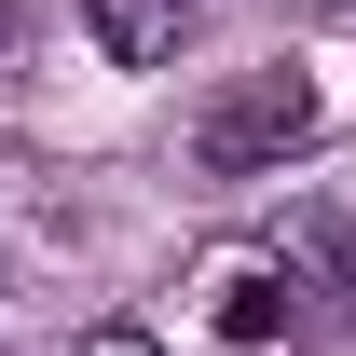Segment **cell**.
Here are the masks:
<instances>
[{
    "label": "cell",
    "instance_id": "obj_1",
    "mask_svg": "<svg viewBox=\"0 0 356 356\" xmlns=\"http://www.w3.org/2000/svg\"><path fill=\"white\" fill-rule=\"evenodd\" d=\"M315 124H329L315 69H233V83L192 110V165L206 178H274V165L315 151Z\"/></svg>",
    "mask_w": 356,
    "mask_h": 356
},
{
    "label": "cell",
    "instance_id": "obj_2",
    "mask_svg": "<svg viewBox=\"0 0 356 356\" xmlns=\"http://www.w3.org/2000/svg\"><path fill=\"white\" fill-rule=\"evenodd\" d=\"M83 28L110 69H165L178 42H192V0H83Z\"/></svg>",
    "mask_w": 356,
    "mask_h": 356
},
{
    "label": "cell",
    "instance_id": "obj_3",
    "mask_svg": "<svg viewBox=\"0 0 356 356\" xmlns=\"http://www.w3.org/2000/svg\"><path fill=\"white\" fill-rule=\"evenodd\" d=\"M69 356H165V343H151V329H124V315H110V329H83V343H69Z\"/></svg>",
    "mask_w": 356,
    "mask_h": 356
},
{
    "label": "cell",
    "instance_id": "obj_4",
    "mask_svg": "<svg viewBox=\"0 0 356 356\" xmlns=\"http://www.w3.org/2000/svg\"><path fill=\"white\" fill-rule=\"evenodd\" d=\"M343 274H356V247H343Z\"/></svg>",
    "mask_w": 356,
    "mask_h": 356
}]
</instances>
